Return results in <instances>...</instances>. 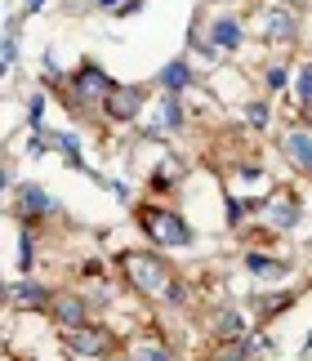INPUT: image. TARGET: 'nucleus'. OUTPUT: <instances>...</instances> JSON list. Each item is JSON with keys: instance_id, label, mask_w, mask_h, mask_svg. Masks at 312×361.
<instances>
[{"instance_id": "nucleus-1", "label": "nucleus", "mask_w": 312, "mask_h": 361, "mask_svg": "<svg viewBox=\"0 0 312 361\" xmlns=\"http://www.w3.org/2000/svg\"><path fill=\"white\" fill-rule=\"evenodd\" d=\"M116 268L125 272V281H130L138 295H169V286H174V272H169V263L156 255V250H125L116 255Z\"/></svg>"}, {"instance_id": "nucleus-2", "label": "nucleus", "mask_w": 312, "mask_h": 361, "mask_svg": "<svg viewBox=\"0 0 312 361\" xmlns=\"http://www.w3.org/2000/svg\"><path fill=\"white\" fill-rule=\"evenodd\" d=\"M138 224H143V232L152 237V245L161 250H179V245H192L196 232L183 214L174 210H161V205H148V210H138Z\"/></svg>"}, {"instance_id": "nucleus-3", "label": "nucleus", "mask_w": 312, "mask_h": 361, "mask_svg": "<svg viewBox=\"0 0 312 361\" xmlns=\"http://www.w3.org/2000/svg\"><path fill=\"white\" fill-rule=\"evenodd\" d=\"M13 210H18L23 228H36V224H45L49 214H59V201H54L40 183H18L13 188Z\"/></svg>"}, {"instance_id": "nucleus-4", "label": "nucleus", "mask_w": 312, "mask_h": 361, "mask_svg": "<svg viewBox=\"0 0 312 361\" xmlns=\"http://www.w3.org/2000/svg\"><path fill=\"white\" fill-rule=\"evenodd\" d=\"M143 103H148V90L143 85H112V94L103 99V112H107V121L130 125V121L143 116Z\"/></svg>"}, {"instance_id": "nucleus-5", "label": "nucleus", "mask_w": 312, "mask_h": 361, "mask_svg": "<svg viewBox=\"0 0 312 361\" xmlns=\"http://www.w3.org/2000/svg\"><path fill=\"white\" fill-rule=\"evenodd\" d=\"M112 85H116V80H112L98 63H80L76 76H72V99L85 103V107H90V103H103L107 94H112Z\"/></svg>"}, {"instance_id": "nucleus-6", "label": "nucleus", "mask_w": 312, "mask_h": 361, "mask_svg": "<svg viewBox=\"0 0 312 361\" xmlns=\"http://www.w3.org/2000/svg\"><path fill=\"white\" fill-rule=\"evenodd\" d=\"M63 339H67V348H72L76 357H103V353L112 348V343H116L107 326H94V322H85L80 330H67Z\"/></svg>"}, {"instance_id": "nucleus-7", "label": "nucleus", "mask_w": 312, "mask_h": 361, "mask_svg": "<svg viewBox=\"0 0 312 361\" xmlns=\"http://www.w3.org/2000/svg\"><path fill=\"white\" fill-rule=\"evenodd\" d=\"M49 312H54V322L63 326V335H67V330H80L85 322H90V303H85V295H72V290L54 295Z\"/></svg>"}, {"instance_id": "nucleus-8", "label": "nucleus", "mask_w": 312, "mask_h": 361, "mask_svg": "<svg viewBox=\"0 0 312 361\" xmlns=\"http://www.w3.org/2000/svg\"><path fill=\"white\" fill-rule=\"evenodd\" d=\"M210 45H215L219 54H236L241 49V40H246V27H241L236 13H219L215 23H210Z\"/></svg>"}, {"instance_id": "nucleus-9", "label": "nucleus", "mask_w": 312, "mask_h": 361, "mask_svg": "<svg viewBox=\"0 0 312 361\" xmlns=\"http://www.w3.org/2000/svg\"><path fill=\"white\" fill-rule=\"evenodd\" d=\"M281 152H286V161L294 165V170L312 178V134L308 130H290L286 138H281Z\"/></svg>"}, {"instance_id": "nucleus-10", "label": "nucleus", "mask_w": 312, "mask_h": 361, "mask_svg": "<svg viewBox=\"0 0 312 361\" xmlns=\"http://www.w3.org/2000/svg\"><path fill=\"white\" fill-rule=\"evenodd\" d=\"M169 130H183V103H179V94H165V99L156 103V112H152V125H148V134H169Z\"/></svg>"}, {"instance_id": "nucleus-11", "label": "nucleus", "mask_w": 312, "mask_h": 361, "mask_svg": "<svg viewBox=\"0 0 312 361\" xmlns=\"http://www.w3.org/2000/svg\"><path fill=\"white\" fill-rule=\"evenodd\" d=\"M246 272L259 276V281H281V276H290L294 268L286 259H272V255H259V250H250L246 255Z\"/></svg>"}, {"instance_id": "nucleus-12", "label": "nucleus", "mask_w": 312, "mask_h": 361, "mask_svg": "<svg viewBox=\"0 0 312 361\" xmlns=\"http://www.w3.org/2000/svg\"><path fill=\"white\" fill-rule=\"evenodd\" d=\"M196 80V72H192V63L188 59H174V63H165L161 72H156V85H161L165 94H183Z\"/></svg>"}, {"instance_id": "nucleus-13", "label": "nucleus", "mask_w": 312, "mask_h": 361, "mask_svg": "<svg viewBox=\"0 0 312 361\" xmlns=\"http://www.w3.org/2000/svg\"><path fill=\"white\" fill-rule=\"evenodd\" d=\"M299 197H290V192H281V197L277 201H268L263 205V219H268V224H272V228H294V224H299Z\"/></svg>"}, {"instance_id": "nucleus-14", "label": "nucleus", "mask_w": 312, "mask_h": 361, "mask_svg": "<svg viewBox=\"0 0 312 361\" xmlns=\"http://www.w3.org/2000/svg\"><path fill=\"white\" fill-rule=\"evenodd\" d=\"M9 295H13V303H23V308H49V303H54V290L32 281V276H27V281H13Z\"/></svg>"}, {"instance_id": "nucleus-15", "label": "nucleus", "mask_w": 312, "mask_h": 361, "mask_svg": "<svg viewBox=\"0 0 312 361\" xmlns=\"http://www.w3.org/2000/svg\"><path fill=\"white\" fill-rule=\"evenodd\" d=\"M263 36L268 40H294L299 36V23H294V13L290 9H268V18H263Z\"/></svg>"}, {"instance_id": "nucleus-16", "label": "nucleus", "mask_w": 312, "mask_h": 361, "mask_svg": "<svg viewBox=\"0 0 312 361\" xmlns=\"http://www.w3.org/2000/svg\"><path fill=\"white\" fill-rule=\"evenodd\" d=\"M215 335H219L223 343H241V339H246V322H241V312H236V308H232V312H219Z\"/></svg>"}, {"instance_id": "nucleus-17", "label": "nucleus", "mask_w": 312, "mask_h": 361, "mask_svg": "<svg viewBox=\"0 0 312 361\" xmlns=\"http://www.w3.org/2000/svg\"><path fill=\"white\" fill-rule=\"evenodd\" d=\"M294 94H299V112H304V121L312 125V63L299 67V76H294Z\"/></svg>"}, {"instance_id": "nucleus-18", "label": "nucleus", "mask_w": 312, "mask_h": 361, "mask_svg": "<svg viewBox=\"0 0 312 361\" xmlns=\"http://www.w3.org/2000/svg\"><path fill=\"white\" fill-rule=\"evenodd\" d=\"M268 353H272V343H268L263 335H246V343H241L236 361H254V357H268Z\"/></svg>"}, {"instance_id": "nucleus-19", "label": "nucleus", "mask_w": 312, "mask_h": 361, "mask_svg": "<svg viewBox=\"0 0 312 361\" xmlns=\"http://www.w3.org/2000/svg\"><path fill=\"white\" fill-rule=\"evenodd\" d=\"M130 361H174V353H169L165 343H143V348H138Z\"/></svg>"}, {"instance_id": "nucleus-20", "label": "nucleus", "mask_w": 312, "mask_h": 361, "mask_svg": "<svg viewBox=\"0 0 312 361\" xmlns=\"http://www.w3.org/2000/svg\"><path fill=\"white\" fill-rule=\"evenodd\" d=\"M32 263H36V250H32V228H23V241H18V268H23V272H32Z\"/></svg>"}, {"instance_id": "nucleus-21", "label": "nucleus", "mask_w": 312, "mask_h": 361, "mask_svg": "<svg viewBox=\"0 0 312 361\" xmlns=\"http://www.w3.org/2000/svg\"><path fill=\"white\" fill-rule=\"evenodd\" d=\"M27 112H32V116H27V121H32V130H36V134H45V94H36Z\"/></svg>"}, {"instance_id": "nucleus-22", "label": "nucleus", "mask_w": 312, "mask_h": 361, "mask_svg": "<svg viewBox=\"0 0 312 361\" xmlns=\"http://www.w3.org/2000/svg\"><path fill=\"white\" fill-rule=\"evenodd\" d=\"M13 59H18V32H13V36H5V40H0V63H13Z\"/></svg>"}, {"instance_id": "nucleus-23", "label": "nucleus", "mask_w": 312, "mask_h": 361, "mask_svg": "<svg viewBox=\"0 0 312 361\" xmlns=\"http://www.w3.org/2000/svg\"><path fill=\"white\" fill-rule=\"evenodd\" d=\"M286 85H290L286 67H268V90H286Z\"/></svg>"}, {"instance_id": "nucleus-24", "label": "nucleus", "mask_w": 312, "mask_h": 361, "mask_svg": "<svg viewBox=\"0 0 312 361\" xmlns=\"http://www.w3.org/2000/svg\"><path fill=\"white\" fill-rule=\"evenodd\" d=\"M246 116H250V125H268V103H250Z\"/></svg>"}, {"instance_id": "nucleus-25", "label": "nucleus", "mask_w": 312, "mask_h": 361, "mask_svg": "<svg viewBox=\"0 0 312 361\" xmlns=\"http://www.w3.org/2000/svg\"><path fill=\"white\" fill-rule=\"evenodd\" d=\"M0 192H9V170H5V161H0Z\"/></svg>"}, {"instance_id": "nucleus-26", "label": "nucleus", "mask_w": 312, "mask_h": 361, "mask_svg": "<svg viewBox=\"0 0 312 361\" xmlns=\"http://www.w3.org/2000/svg\"><path fill=\"white\" fill-rule=\"evenodd\" d=\"M40 5H45V0H27V13H36Z\"/></svg>"}, {"instance_id": "nucleus-27", "label": "nucleus", "mask_w": 312, "mask_h": 361, "mask_svg": "<svg viewBox=\"0 0 312 361\" xmlns=\"http://www.w3.org/2000/svg\"><path fill=\"white\" fill-rule=\"evenodd\" d=\"M112 361H130V357H112Z\"/></svg>"}, {"instance_id": "nucleus-28", "label": "nucleus", "mask_w": 312, "mask_h": 361, "mask_svg": "<svg viewBox=\"0 0 312 361\" xmlns=\"http://www.w3.org/2000/svg\"><path fill=\"white\" fill-rule=\"evenodd\" d=\"M0 76H5V63H0Z\"/></svg>"}]
</instances>
